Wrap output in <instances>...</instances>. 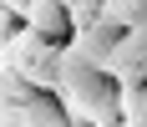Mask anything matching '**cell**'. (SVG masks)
I'll use <instances>...</instances> for the list:
<instances>
[{
    "instance_id": "1",
    "label": "cell",
    "mask_w": 147,
    "mask_h": 127,
    "mask_svg": "<svg viewBox=\"0 0 147 127\" xmlns=\"http://www.w3.org/2000/svg\"><path fill=\"white\" fill-rule=\"evenodd\" d=\"M56 97H61V107L71 112V127H117L122 122V81L107 66L86 61L71 41L61 46Z\"/></svg>"
},
{
    "instance_id": "2",
    "label": "cell",
    "mask_w": 147,
    "mask_h": 127,
    "mask_svg": "<svg viewBox=\"0 0 147 127\" xmlns=\"http://www.w3.org/2000/svg\"><path fill=\"white\" fill-rule=\"evenodd\" d=\"M107 71H112L122 86L147 81V31H142V26H127V31H122L117 56H112V66H107Z\"/></svg>"
},
{
    "instance_id": "3",
    "label": "cell",
    "mask_w": 147,
    "mask_h": 127,
    "mask_svg": "<svg viewBox=\"0 0 147 127\" xmlns=\"http://www.w3.org/2000/svg\"><path fill=\"white\" fill-rule=\"evenodd\" d=\"M117 41H122V26H112V20H86V26H71V46H76L86 61H96V66H112Z\"/></svg>"
},
{
    "instance_id": "4",
    "label": "cell",
    "mask_w": 147,
    "mask_h": 127,
    "mask_svg": "<svg viewBox=\"0 0 147 127\" xmlns=\"http://www.w3.org/2000/svg\"><path fill=\"white\" fill-rule=\"evenodd\" d=\"M26 20L41 31L46 41H71V5L66 0H30Z\"/></svg>"
},
{
    "instance_id": "5",
    "label": "cell",
    "mask_w": 147,
    "mask_h": 127,
    "mask_svg": "<svg viewBox=\"0 0 147 127\" xmlns=\"http://www.w3.org/2000/svg\"><path fill=\"white\" fill-rule=\"evenodd\" d=\"M0 5H5V10H15L20 20H26V10H30V0H0Z\"/></svg>"
}]
</instances>
